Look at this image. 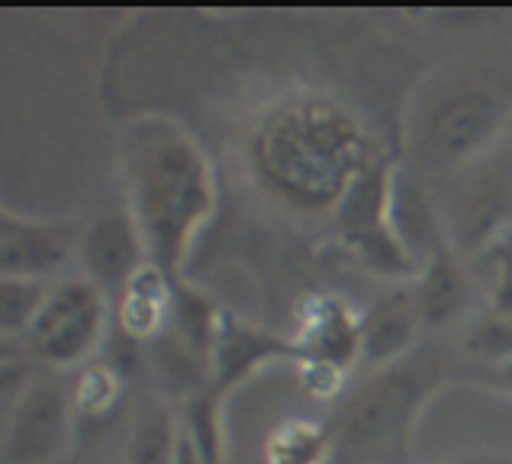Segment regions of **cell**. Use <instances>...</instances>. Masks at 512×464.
<instances>
[{"label": "cell", "instance_id": "1", "mask_svg": "<svg viewBox=\"0 0 512 464\" xmlns=\"http://www.w3.org/2000/svg\"><path fill=\"white\" fill-rule=\"evenodd\" d=\"M245 158L274 200L303 213H332L377 152L368 126L345 100L297 87L255 116Z\"/></svg>", "mask_w": 512, "mask_h": 464}, {"label": "cell", "instance_id": "2", "mask_svg": "<svg viewBox=\"0 0 512 464\" xmlns=\"http://www.w3.org/2000/svg\"><path fill=\"white\" fill-rule=\"evenodd\" d=\"M120 174L126 213L142 232L149 261L181 281L219 203L210 155L174 116L142 113L120 129Z\"/></svg>", "mask_w": 512, "mask_h": 464}, {"label": "cell", "instance_id": "3", "mask_svg": "<svg viewBox=\"0 0 512 464\" xmlns=\"http://www.w3.org/2000/svg\"><path fill=\"white\" fill-rule=\"evenodd\" d=\"M442 387V361L429 348L371 371L335 416L332 458L345 464H406L422 410Z\"/></svg>", "mask_w": 512, "mask_h": 464}, {"label": "cell", "instance_id": "4", "mask_svg": "<svg viewBox=\"0 0 512 464\" xmlns=\"http://www.w3.org/2000/svg\"><path fill=\"white\" fill-rule=\"evenodd\" d=\"M393 191H397V165L393 155H377L374 165L348 187V194L332 210L335 232L348 252L364 268L390 281H413L419 274V258L409 249L393 216Z\"/></svg>", "mask_w": 512, "mask_h": 464}, {"label": "cell", "instance_id": "5", "mask_svg": "<svg viewBox=\"0 0 512 464\" xmlns=\"http://www.w3.org/2000/svg\"><path fill=\"white\" fill-rule=\"evenodd\" d=\"M107 290L84 274H71L49 287L33 326L26 329V352L52 368H75L97 352L107 336Z\"/></svg>", "mask_w": 512, "mask_h": 464}, {"label": "cell", "instance_id": "6", "mask_svg": "<svg viewBox=\"0 0 512 464\" xmlns=\"http://www.w3.org/2000/svg\"><path fill=\"white\" fill-rule=\"evenodd\" d=\"M512 126V94L493 84H458L429 110L426 145L442 165H464L506 139Z\"/></svg>", "mask_w": 512, "mask_h": 464}, {"label": "cell", "instance_id": "7", "mask_svg": "<svg viewBox=\"0 0 512 464\" xmlns=\"http://www.w3.org/2000/svg\"><path fill=\"white\" fill-rule=\"evenodd\" d=\"M84 229L78 220H33L0 213V278L49 281L71 258H78Z\"/></svg>", "mask_w": 512, "mask_h": 464}, {"label": "cell", "instance_id": "8", "mask_svg": "<svg viewBox=\"0 0 512 464\" xmlns=\"http://www.w3.org/2000/svg\"><path fill=\"white\" fill-rule=\"evenodd\" d=\"M75 419L71 403L58 387H33L7 410L4 461L7 464H49L65 448Z\"/></svg>", "mask_w": 512, "mask_h": 464}, {"label": "cell", "instance_id": "9", "mask_svg": "<svg viewBox=\"0 0 512 464\" xmlns=\"http://www.w3.org/2000/svg\"><path fill=\"white\" fill-rule=\"evenodd\" d=\"M271 361H297L303 365V352L294 339H281L274 332L245 323V319L223 313L213 345L210 361V390L216 397L232 394L242 381H248L255 371H261Z\"/></svg>", "mask_w": 512, "mask_h": 464}, {"label": "cell", "instance_id": "10", "mask_svg": "<svg viewBox=\"0 0 512 464\" xmlns=\"http://www.w3.org/2000/svg\"><path fill=\"white\" fill-rule=\"evenodd\" d=\"M294 342L303 352V371L339 377L361 361V319H355L339 297L319 294L306 300L300 313V336Z\"/></svg>", "mask_w": 512, "mask_h": 464}, {"label": "cell", "instance_id": "11", "mask_svg": "<svg viewBox=\"0 0 512 464\" xmlns=\"http://www.w3.org/2000/svg\"><path fill=\"white\" fill-rule=\"evenodd\" d=\"M78 265L84 278H91L100 290L120 297L126 284L149 265L142 232L126 210L104 213L84 229V242L78 252Z\"/></svg>", "mask_w": 512, "mask_h": 464}, {"label": "cell", "instance_id": "12", "mask_svg": "<svg viewBox=\"0 0 512 464\" xmlns=\"http://www.w3.org/2000/svg\"><path fill=\"white\" fill-rule=\"evenodd\" d=\"M426 329L419 316L413 284L393 287L374 310L361 316V365L368 371L390 368L419 348V332Z\"/></svg>", "mask_w": 512, "mask_h": 464}, {"label": "cell", "instance_id": "13", "mask_svg": "<svg viewBox=\"0 0 512 464\" xmlns=\"http://www.w3.org/2000/svg\"><path fill=\"white\" fill-rule=\"evenodd\" d=\"M409 284H413L426 329L448 326L451 319H458L467 310V300H471V271L455 252V245L448 242H442L422 261L419 274Z\"/></svg>", "mask_w": 512, "mask_h": 464}, {"label": "cell", "instance_id": "14", "mask_svg": "<svg viewBox=\"0 0 512 464\" xmlns=\"http://www.w3.org/2000/svg\"><path fill=\"white\" fill-rule=\"evenodd\" d=\"M171 300L174 281L149 261L120 294V332L136 345L155 342L168 329Z\"/></svg>", "mask_w": 512, "mask_h": 464}, {"label": "cell", "instance_id": "15", "mask_svg": "<svg viewBox=\"0 0 512 464\" xmlns=\"http://www.w3.org/2000/svg\"><path fill=\"white\" fill-rule=\"evenodd\" d=\"M332 461V429L316 423L277 426L268 439V464H326Z\"/></svg>", "mask_w": 512, "mask_h": 464}, {"label": "cell", "instance_id": "16", "mask_svg": "<svg viewBox=\"0 0 512 464\" xmlns=\"http://www.w3.org/2000/svg\"><path fill=\"white\" fill-rule=\"evenodd\" d=\"M181 432L200 448V455L210 464H223L226 455V435H223V397L213 390H200V394L184 400V410L178 416Z\"/></svg>", "mask_w": 512, "mask_h": 464}, {"label": "cell", "instance_id": "17", "mask_svg": "<svg viewBox=\"0 0 512 464\" xmlns=\"http://www.w3.org/2000/svg\"><path fill=\"white\" fill-rule=\"evenodd\" d=\"M178 416L165 406L145 413L126 445V464H174L178 455Z\"/></svg>", "mask_w": 512, "mask_h": 464}, {"label": "cell", "instance_id": "18", "mask_svg": "<svg viewBox=\"0 0 512 464\" xmlns=\"http://www.w3.org/2000/svg\"><path fill=\"white\" fill-rule=\"evenodd\" d=\"M49 281H29V278H0V329L4 336H26L33 326L42 303L49 294Z\"/></svg>", "mask_w": 512, "mask_h": 464}, {"label": "cell", "instance_id": "19", "mask_svg": "<svg viewBox=\"0 0 512 464\" xmlns=\"http://www.w3.org/2000/svg\"><path fill=\"white\" fill-rule=\"evenodd\" d=\"M467 352L484 358L490 368H500L512 361V313L493 310L484 313L464 336Z\"/></svg>", "mask_w": 512, "mask_h": 464}, {"label": "cell", "instance_id": "20", "mask_svg": "<svg viewBox=\"0 0 512 464\" xmlns=\"http://www.w3.org/2000/svg\"><path fill=\"white\" fill-rule=\"evenodd\" d=\"M120 397H123V374H120V368H113L110 361H104V365H94L81 377V387L75 397V413L81 419L84 416L104 419L116 410Z\"/></svg>", "mask_w": 512, "mask_h": 464}, {"label": "cell", "instance_id": "21", "mask_svg": "<svg viewBox=\"0 0 512 464\" xmlns=\"http://www.w3.org/2000/svg\"><path fill=\"white\" fill-rule=\"evenodd\" d=\"M490 249L496 265V284H493V310L512 313V223L503 229V236L496 239Z\"/></svg>", "mask_w": 512, "mask_h": 464}, {"label": "cell", "instance_id": "22", "mask_svg": "<svg viewBox=\"0 0 512 464\" xmlns=\"http://www.w3.org/2000/svg\"><path fill=\"white\" fill-rule=\"evenodd\" d=\"M448 464H512V452H477V455H464Z\"/></svg>", "mask_w": 512, "mask_h": 464}, {"label": "cell", "instance_id": "23", "mask_svg": "<svg viewBox=\"0 0 512 464\" xmlns=\"http://www.w3.org/2000/svg\"><path fill=\"white\" fill-rule=\"evenodd\" d=\"M490 381L500 390H509L512 394V361H506V365H500V368H490Z\"/></svg>", "mask_w": 512, "mask_h": 464}, {"label": "cell", "instance_id": "24", "mask_svg": "<svg viewBox=\"0 0 512 464\" xmlns=\"http://www.w3.org/2000/svg\"><path fill=\"white\" fill-rule=\"evenodd\" d=\"M107 464H126V461H107Z\"/></svg>", "mask_w": 512, "mask_h": 464}]
</instances>
